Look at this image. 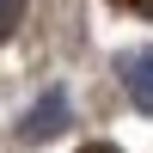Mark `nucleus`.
<instances>
[{
    "label": "nucleus",
    "instance_id": "39448f33",
    "mask_svg": "<svg viewBox=\"0 0 153 153\" xmlns=\"http://www.w3.org/2000/svg\"><path fill=\"white\" fill-rule=\"evenodd\" d=\"M129 6H147V12H153V0H129Z\"/></svg>",
    "mask_w": 153,
    "mask_h": 153
},
{
    "label": "nucleus",
    "instance_id": "20e7f679",
    "mask_svg": "<svg viewBox=\"0 0 153 153\" xmlns=\"http://www.w3.org/2000/svg\"><path fill=\"white\" fill-rule=\"evenodd\" d=\"M86 153H123V147H110V141H92V147H86Z\"/></svg>",
    "mask_w": 153,
    "mask_h": 153
},
{
    "label": "nucleus",
    "instance_id": "f03ea898",
    "mask_svg": "<svg viewBox=\"0 0 153 153\" xmlns=\"http://www.w3.org/2000/svg\"><path fill=\"white\" fill-rule=\"evenodd\" d=\"M123 86H129L135 110H147V117H153V49H141V55L123 61Z\"/></svg>",
    "mask_w": 153,
    "mask_h": 153
},
{
    "label": "nucleus",
    "instance_id": "7ed1b4c3",
    "mask_svg": "<svg viewBox=\"0 0 153 153\" xmlns=\"http://www.w3.org/2000/svg\"><path fill=\"white\" fill-rule=\"evenodd\" d=\"M19 19H25V0H0V37L19 31Z\"/></svg>",
    "mask_w": 153,
    "mask_h": 153
},
{
    "label": "nucleus",
    "instance_id": "f257e3e1",
    "mask_svg": "<svg viewBox=\"0 0 153 153\" xmlns=\"http://www.w3.org/2000/svg\"><path fill=\"white\" fill-rule=\"evenodd\" d=\"M61 123H68V92H49L25 117V141H49V135H61Z\"/></svg>",
    "mask_w": 153,
    "mask_h": 153
}]
</instances>
